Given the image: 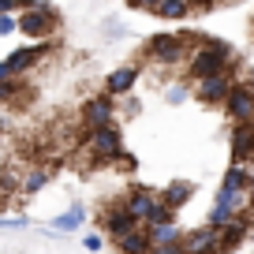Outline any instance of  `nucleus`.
<instances>
[{"label": "nucleus", "mask_w": 254, "mask_h": 254, "mask_svg": "<svg viewBox=\"0 0 254 254\" xmlns=\"http://www.w3.org/2000/svg\"><path fill=\"white\" fill-rule=\"evenodd\" d=\"M82 221H86V206H82V202H71L60 217H53V221H49V228H53L56 236H67V232H79Z\"/></svg>", "instance_id": "nucleus-18"}, {"label": "nucleus", "mask_w": 254, "mask_h": 254, "mask_svg": "<svg viewBox=\"0 0 254 254\" xmlns=\"http://www.w3.org/2000/svg\"><path fill=\"white\" fill-rule=\"evenodd\" d=\"M26 4H30V0H0V11H11V15H19Z\"/></svg>", "instance_id": "nucleus-28"}, {"label": "nucleus", "mask_w": 254, "mask_h": 254, "mask_svg": "<svg viewBox=\"0 0 254 254\" xmlns=\"http://www.w3.org/2000/svg\"><path fill=\"white\" fill-rule=\"evenodd\" d=\"M120 202L127 206V213L135 217L138 224H146V221L153 217V209L161 206V194H157L153 187H131L127 194H120Z\"/></svg>", "instance_id": "nucleus-10"}, {"label": "nucleus", "mask_w": 254, "mask_h": 254, "mask_svg": "<svg viewBox=\"0 0 254 254\" xmlns=\"http://www.w3.org/2000/svg\"><path fill=\"white\" fill-rule=\"evenodd\" d=\"M228 64H236V53H232L228 41L206 38V34H202L198 49H194V53L183 60V79H187V82H198V79H206V75H213V71H221V67H228Z\"/></svg>", "instance_id": "nucleus-2"}, {"label": "nucleus", "mask_w": 254, "mask_h": 254, "mask_svg": "<svg viewBox=\"0 0 254 254\" xmlns=\"http://www.w3.org/2000/svg\"><path fill=\"white\" fill-rule=\"evenodd\" d=\"M150 232V243H180L183 239V228L176 221H161V224H146Z\"/></svg>", "instance_id": "nucleus-22"}, {"label": "nucleus", "mask_w": 254, "mask_h": 254, "mask_svg": "<svg viewBox=\"0 0 254 254\" xmlns=\"http://www.w3.org/2000/svg\"><path fill=\"white\" fill-rule=\"evenodd\" d=\"M150 254H183V243H150Z\"/></svg>", "instance_id": "nucleus-27"}, {"label": "nucleus", "mask_w": 254, "mask_h": 254, "mask_svg": "<svg viewBox=\"0 0 254 254\" xmlns=\"http://www.w3.org/2000/svg\"><path fill=\"white\" fill-rule=\"evenodd\" d=\"M183 254H221V239H217L213 224H202V228L183 232Z\"/></svg>", "instance_id": "nucleus-14"}, {"label": "nucleus", "mask_w": 254, "mask_h": 254, "mask_svg": "<svg viewBox=\"0 0 254 254\" xmlns=\"http://www.w3.org/2000/svg\"><path fill=\"white\" fill-rule=\"evenodd\" d=\"M224 116L232 120V124H243V120H254V94L247 82H236V86L228 90V97H224Z\"/></svg>", "instance_id": "nucleus-12"}, {"label": "nucleus", "mask_w": 254, "mask_h": 254, "mask_svg": "<svg viewBox=\"0 0 254 254\" xmlns=\"http://www.w3.org/2000/svg\"><path fill=\"white\" fill-rule=\"evenodd\" d=\"M157 194H161V202H165L172 213H180V209L190 202V194H194V183H190V180H172L168 187H161Z\"/></svg>", "instance_id": "nucleus-16"}, {"label": "nucleus", "mask_w": 254, "mask_h": 254, "mask_svg": "<svg viewBox=\"0 0 254 254\" xmlns=\"http://www.w3.org/2000/svg\"><path fill=\"white\" fill-rule=\"evenodd\" d=\"M105 34H109V38H124L127 30H124V26L116 23V19H109V23H105Z\"/></svg>", "instance_id": "nucleus-32"}, {"label": "nucleus", "mask_w": 254, "mask_h": 254, "mask_svg": "<svg viewBox=\"0 0 254 254\" xmlns=\"http://www.w3.org/2000/svg\"><path fill=\"white\" fill-rule=\"evenodd\" d=\"M187 4H190V11H209L217 4H224V0H187Z\"/></svg>", "instance_id": "nucleus-30"}, {"label": "nucleus", "mask_w": 254, "mask_h": 254, "mask_svg": "<svg viewBox=\"0 0 254 254\" xmlns=\"http://www.w3.org/2000/svg\"><path fill=\"white\" fill-rule=\"evenodd\" d=\"M187 97H190V82L187 79H176L172 86H165V101L168 105H183Z\"/></svg>", "instance_id": "nucleus-23"}, {"label": "nucleus", "mask_w": 254, "mask_h": 254, "mask_svg": "<svg viewBox=\"0 0 254 254\" xmlns=\"http://www.w3.org/2000/svg\"><path fill=\"white\" fill-rule=\"evenodd\" d=\"M243 213H254V190H228V187H217L206 224H224V221L243 217Z\"/></svg>", "instance_id": "nucleus-6"}, {"label": "nucleus", "mask_w": 254, "mask_h": 254, "mask_svg": "<svg viewBox=\"0 0 254 254\" xmlns=\"http://www.w3.org/2000/svg\"><path fill=\"white\" fill-rule=\"evenodd\" d=\"M228 146H232V161H236V165H247V168L254 165V120L232 124Z\"/></svg>", "instance_id": "nucleus-11"}, {"label": "nucleus", "mask_w": 254, "mask_h": 254, "mask_svg": "<svg viewBox=\"0 0 254 254\" xmlns=\"http://www.w3.org/2000/svg\"><path fill=\"white\" fill-rule=\"evenodd\" d=\"M127 8H135V11H153V8H157V0H127Z\"/></svg>", "instance_id": "nucleus-31"}, {"label": "nucleus", "mask_w": 254, "mask_h": 254, "mask_svg": "<svg viewBox=\"0 0 254 254\" xmlns=\"http://www.w3.org/2000/svg\"><path fill=\"white\" fill-rule=\"evenodd\" d=\"M112 165H116L120 172H138V157H135V153H127V150H120Z\"/></svg>", "instance_id": "nucleus-25"}, {"label": "nucleus", "mask_w": 254, "mask_h": 254, "mask_svg": "<svg viewBox=\"0 0 254 254\" xmlns=\"http://www.w3.org/2000/svg\"><path fill=\"white\" fill-rule=\"evenodd\" d=\"M15 23H19L15 34H23V38H30V41H45V38H53V34L60 30V11H56L49 0H30L15 15Z\"/></svg>", "instance_id": "nucleus-4"}, {"label": "nucleus", "mask_w": 254, "mask_h": 254, "mask_svg": "<svg viewBox=\"0 0 254 254\" xmlns=\"http://www.w3.org/2000/svg\"><path fill=\"white\" fill-rule=\"evenodd\" d=\"M135 217H131V213H127V206H124V202H105V206L101 209H97V228H101V236H109V239H120V236H124V232H131V228H135Z\"/></svg>", "instance_id": "nucleus-8"}, {"label": "nucleus", "mask_w": 254, "mask_h": 254, "mask_svg": "<svg viewBox=\"0 0 254 254\" xmlns=\"http://www.w3.org/2000/svg\"><path fill=\"white\" fill-rule=\"evenodd\" d=\"M142 79V64H124V67H116V71L105 75V94L109 97H124L135 90V82Z\"/></svg>", "instance_id": "nucleus-15"}, {"label": "nucleus", "mask_w": 254, "mask_h": 254, "mask_svg": "<svg viewBox=\"0 0 254 254\" xmlns=\"http://www.w3.org/2000/svg\"><path fill=\"white\" fill-rule=\"evenodd\" d=\"M112 120H116V97H109L105 90H101V94H94V97H86V101H82V109H79L82 131L101 127V124H112Z\"/></svg>", "instance_id": "nucleus-9"}, {"label": "nucleus", "mask_w": 254, "mask_h": 254, "mask_svg": "<svg viewBox=\"0 0 254 254\" xmlns=\"http://www.w3.org/2000/svg\"><path fill=\"white\" fill-rule=\"evenodd\" d=\"M79 142H82V150H86V161H90L86 172H94V168H112L116 153L127 150V146H124V131H120L116 120H112V124H101V127L82 131Z\"/></svg>", "instance_id": "nucleus-3"}, {"label": "nucleus", "mask_w": 254, "mask_h": 254, "mask_svg": "<svg viewBox=\"0 0 254 254\" xmlns=\"http://www.w3.org/2000/svg\"><path fill=\"white\" fill-rule=\"evenodd\" d=\"M56 161H45V165H38V168H30L26 176H19V194H38L41 187H45L49 180L56 176Z\"/></svg>", "instance_id": "nucleus-17"}, {"label": "nucleus", "mask_w": 254, "mask_h": 254, "mask_svg": "<svg viewBox=\"0 0 254 254\" xmlns=\"http://www.w3.org/2000/svg\"><path fill=\"white\" fill-rule=\"evenodd\" d=\"M239 82V64H228V67H221V71L206 75V79L190 82V97L198 105H206V109H221L224 97H228V90Z\"/></svg>", "instance_id": "nucleus-5"}, {"label": "nucleus", "mask_w": 254, "mask_h": 254, "mask_svg": "<svg viewBox=\"0 0 254 254\" xmlns=\"http://www.w3.org/2000/svg\"><path fill=\"white\" fill-rule=\"evenodd\" d=\"M150 15L165 19V23H180V19L190 15V4H187V0H157V8H153Z\"/></svg>", "instance_id": "nucleus-21"}, {"label": "nucleus", "mask_w": 254, "mask_h": 254, "mask_svg": "<svg viewBox=\"0 0 254 254\" xmlns=\"http://www.w3.org/2000/svg\"><path fill=\"white\" fill-rule=\"evenodd\" d=\"M82 247H86V251H101V247H105V236H101V232H94V236L82 239Z\"/></svg>", "instance_id": "nucleus-29"}, {"label": "nucleus", "mask_w": 254, "mask_h": 254, "mask_svg": "<svg viewBox=\"0 0 254 254\" xmlns=\"http://www.w3.org/2000/svg\"><path fill=\"white\" fill-rule=\"evenodd\" d=\"M116 112L127 116V120H135L138 112H142V101H138L135 94H124V97H116Z\"/></svg>", "instance_id": "nucleus-24"}, {"label": "nucleus", "mask_w": 254, "mask_h": 254, "mask_svg": "<svg viewBox=\"0 0 254 254\" xmlns=\"http://www.w3.org/2000/svg\"><path fill=\"white\" fill-rule=\"evenodd\" d=\"M112 243H116L120 254H150V232H146V224H135L131 232H124Z\"/></svg>", "instance_id": "nucleus-19"}, {"label": "nucleus", "mask_w": 254, "mask_h": 254, "mask_svg": "<svg viewBox=\"0 0 254 254\" xmlns=\"http://www.w3.org/2000/svg\"><path fill=\"white\" fill-rule=\"evenodd\" d=\"M198 41H202V34H194V30H180V34L161 30V34H153V38H146L142 60H150L153 67H168V71H172V67H180V64L198 49Z\"/></svg>", "instance_id": "nucleus-1"}, {"label": "nucleus", "mask_w": 254, "mask_h": 254, "mask_svg": "<svg viewBox=\"0 0 254 254\" xmlns=\"http://www.w3.org/2000/svg\"><path fill=\"white\" fill-rule=\"evenodd\" d=\"M217 228V239H221V254H232L239 243H243L247 236H251L254 228V213H243V217H232V221L224 224H213Z\"/></svg>", "instance_id": "nucleus-13"}, {"label": "nucleus", "mask_w": 254, "mask_h": 254, "mask_svg": "<svg viewBox=\"0 0 254 254\" xmlns=\"http://www.w3.org/2000/svg\"><path fill=\"white\" fill-rule=\"evenodd\" d=\"M15 30H19L15 15H11V11H0V38H11Z\"/></svg>", "instance_id": "nucleus-26"}, {"label": "nucleus", "mask_w": 254, "mask_h": 254, "mask_svg": "<svg viewBox=\"0 0 254 254\" xmlns=\"http://www.w3.org/2000/svg\"><path fill=\"white\" fill-rule=\"evenodd\" d=\"M53 41H34V45H23V49H11L8 56H4V67H8V75L11 79H26V75L34 71V67H38L41 60H45L49 53H53Z\"/></svg>", "instance_id": "nucleus-7"}, {"label": "nucleus", "mask_w": 254, "mask_h": 254, "mask_svg": "<svg viewBox=\"0 0 254 254\" xmlns=\"http://www.w3.org/2000/svg\"><path fill=\"white\" fill-rule=\"evenodd\" d=\"M221 187H228V190H254V176H251V168H247V165H236V161H232V165L224 168Z\"/></svg>", "instance_id": "nucleus-20"}]
</instances>
